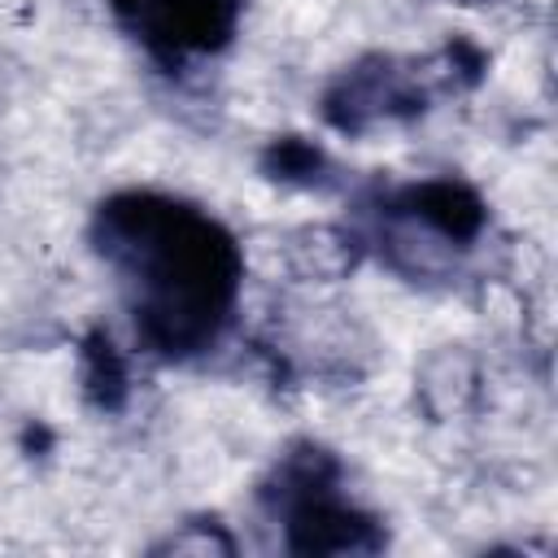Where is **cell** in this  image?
I'll return each instance as SVG.
<instances>
[{
  "label": "cell",
  "mask_w": 558,
  "mask_h": 558,
  "mask_svg": "<svg viewBox=\"0 0 558 558\" xmlns=\"http://www.w3.org/2000/svg\"><path fill=\"white\" fill-rule=\"evenodd\" d=\"M113 17L144 44L166 70H183L192 57H209L231 44L240 0H105Z\"/></svg>",
  "instance_id": "cell-5"
},
{
  "label": "cell",
  "mask_w": 558,
  "mask_h": 558,
  "mask_svg": "<svg viewBox=\"0 0 558 558\" xmlns=\"http://www.w3.org/2000/svg\"><path fill=\"white\" fill-rule=\"evenodd\" d=\"M262 506L283 523V545L292 554H371L384 532L362 514L340 488V462L323 445H292L270 480L262 484Z\"/></svg>",
  "instance_id": "cell-3"
},
{
  "label": "cell",
  "mask_w": 558,
  "mask_h": 558,
  "mask_svg": "<svg viewBox=\"0 0 558 558\" xmlns=\"http://www.w3.org/2000/svg\"><path fill=\"white\" fill-rule=\"evenodd\" d=\"M87 240L113 275L144 353L192 362L222 344L240 305L244 253L209 209L126 187L96 205Z\"/></svg>",
  "instance_id": "cell-1"
},
{
  "label": "cell",
  "mask_w": 558,
  "mask_h": 558,
  "mask_svg": "<svg viewBox=\"0 0 558 558\" xmlns=\"http://www.w3.org/2000/svg\"><path fill=\"white\" fill-rule=\"evenodd\" d=\"M318 166H323V153L305 140H279L270 148V174L283 179V183H314L318 179Z\"/></svg>",
  "instance_id": "cell-7"
},
{
  "label": "cell",
  "mask_w": 558,
  "mask_h": 558,
  "mask_svg": "<svg viewBox=\"0 0 558 558\" xmlns=\"http://www.w3.org/2000/svg\"><path fill=\"white\" fill-rule=\"evenodd\" d=\"M83 392L100 410H118L126 401V362L113 349L109 331H92L83 344Z\"/></svg>",
  "instance_id": "cell-6"
},
{
  "label": "cell",
  "mask_w": 558,
  "mask_h": 558,
  "mask_svg": "<svg viewBox=\"0 0 558 558\" xmlns=\"http://www.w3.org/2000/svg\"><path fill=\"white\" fill-rule=\"evenodd\" d=\"M488 227L484 201L458 179H423L379 192L371 205V244L405 279H432L458 266Z\"/></svg>",
  "instance_id": "cell-2"
},
{
  "label": "cell",
  "mask_w": 558,
  "mask_h": 558,
  "mask_svg": "<svg viewBox=\"0 0 558 558\" xmlns=\"http://www.w3.org/2000/svg\"><path fill=\"white\" fill-rule=\"evenodd\" d=\"M484 70V57L471 44H449L432 61H397V57H366L353 70H344L327 96H323V118L336 131L362 135L379 122H405L427 109L436 83H453L458 74Z\"/></svg>",
  "instance_id": "cell-4"
}]
</instances>
